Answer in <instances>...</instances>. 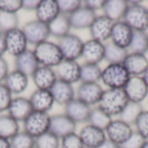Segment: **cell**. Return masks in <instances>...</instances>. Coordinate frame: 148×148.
<instances>
[{"label": "cell", "instance_id": "6da1fadb", "mask_svg": "<svg viewBox=\"0 0 148 148\" xmlns=\"http://www.w3.org/2000/svg\"><path fill=\"white\" fill-rule=\"evenodd\" d=\"M128 101L124 89H105L97 106L106 111L110 117H119Z\"/></svg>", "mask_w": 148, "mask_h": 148}, {"label": "cell", "instance_id": "7a4b0ae2", "mask_svg": "<svg viewBox=\"0 0 148 148\" xmlns=\"http://www.w3.org/2000/svg\"><path fill=\"white\" fill-rule=\"evenodd\" d=\"M130 77L123 64H107L101 70L100 82L107 89H124Z\"/></svg>", "mask_w": 148, "mask_h": 148}, {"label": "cell", "instance_id": "3957f363", "mask_svg": "<svg viewBox=\"0 0 148 148\" xmlns=\"http://www.w3.org/2000/svg\"><path fill=\"white\" fill-rule=\"evenodd\" d=\"M32 51L39 66L56 68L64 60L58 44L51 40H46L41 44H38L34 47Z\"/></svg>", "mask_w": 148, "mask_h": 148}, {"label": "cell", "instance_id": "277c9868", "mask_svg": "<svg viewBox=\"0 0 148 148\" xmlns=\"http://www.w3.org/2000/svg\"><path fill=\"white\" fill-rule=\"evenodd\" d=\"M123 21L134 31H146L148 30V8L138 1H129Z\"/></svg>", "mask_w": 148, "mask_h": 148}, {"label": "cell", "instance_id": "5b68a950", "mask_svg": "<svg viewBox=\"0 0 148 148\" xmlns=\"http://www.w3.org/2000/svg\"><path fill=\"white\" fill-rule=\"evenodd\" d=\"M50 115L48 112L32 110L27 118L23 120V132L29 134L31 137L37 138L49 132L50 128Z\"/></svg>", "mask_w": 148, "mask_h": 148}, {"label": "cell", "instance_id": "8992f818", "mask_svg": "<svg viewBox=\"0 0 148 148\" xmlns=\"http://www.w3.org/2000/svg\"><path fill=\"white\" fill-rule=\"evenodd\" d=\"M57 44L59 46L64 60L77 61L79 58H82L84 40L79 36L70 32L69 35L59 39Z\"/></svg>", "mask_w": 148, "mask_h": 148}, {"label": "cell", "instance_id": "52a82bcc", "mask_svg": "<svg viewBox=\"0 0 148 148\" xmlns=\"http://www.w3.org/2000/svg\"><path fill=\"white\" fill-rule=\"evenodd\" d=\"M21 30L26 36L28 45H32L34 47L46 40H49V37H50L48 25L39 21L37 19L26 22L22 26Z\"/></svg>", "mask_w": 148, "mask_h": 148}, {"label": "cell", "instance_id": "ba28073f", "mask_svg": "<svg viewBox=\"0 0 148 148\" xmlns=\"http://www.w3.org/2000/svg\"><path fill=\"white\" fill-rule=\"evenodd\" d=\"M105 89L99 82H80L76 90V98L90 107L99 104Z\"/></svg>", "mask_w": 148, "mask_h": 148}, {"label": "cell", "instance_id": "9c48e42d", "mask_svg": "<svg viewBox=\"0 0 148 148\" xmlns=\"http://www.w3.org/2000/svg\"><path fill=\"white\" fill-rule=\"evenodd\" d=\"M107 139L114 141L121 146L133 135L134 128L132 125L123 121L121 119H112L111 123L105 130Z\"/></svg>", "mask_w": 148, "mask_h": 148}, {"label": "cell", "instance_id": "30bf717a", "mask_svg": "<svg viewBox=\"0 0 148 148\" xmlns=\"http://www.w3.org/2000/svg\"><path fill=\"white\" fill-rule=\"evenodd\" d=\"M124 91L129 101L137 104H141L148 97V87L143 76H132L124 87Z\"/></svg>", "mask_w": 148, "mask_h": 148}, {"label": "cell", "instance_id": "8fae6325", "mask_svg": "<svg viewBox=\"0 0 148 148\" xmlns=\"http://www.w3.org/2000/svg\"><path fill=\"white\" fill-rule=\"evenodd\" d=\"M112 26H114V21H111L109 18H107L103 14L97 15L91 26L89 27L90 37L91 39L98 40L103 44L109 41Z\"/></svg>", "mask_w": 148, "mask_h": 148}, {"label": "cell", "instance_id": "7c38bea8", "mask_svg": "<svg viewBox=\"0 0 148 148\" xmlns=\"http://www.w3.org/2000/svg\"><path fill=\"white\" fill-rule=\"evenodd\" d=\"M6 49L8 53L15 58L28 50V41L21 28L6 32Z\"/></svg>", "mask_w": 148, "mask_h": 148}, {"label": "cell", "instance_id": "4fadbf2b", "mask_svg": "<svg viewBox=\"0 0 148 148\" xmlns=\"http://www.w3.org/2000/svg\"><path fill=\"white\" fill-rule=\"evenodd\" d=\"M77 124L70 119L65 112L55 114L50 117V128L49 132L56 135L58 138H62L69 134L76 133Z\"/></svg>", "mask_w": 148, "mask_h": 148}, {"label": "cell", "instance_id": "5bb4252c", "mask_svg": "<svg viewBox=\"0 0 148 148\" xmlns=\"http://www.w3.org/2000/svg\"><path fill=\"white\" fill-rule=\"evenodd\" d=\"M36 89L42 90H50L52 86L58 80L56 74V69L46 66H38V68L30 76Z\"/></svg>", "mask_w": 148, "mask_h": 148}, {"label": "cell", "instance_id": "9a60e30c", "mask_svg": "<svg viewBox=\"0 0 148 148\" xmlns=\"http://www.w3.org/2000/svg\"><path fill=\"white\" fill-rule=\"evenodd\" d=\"M82 58L84 62L99 65L105 59V44L91 38L84 41Z\"/></svg>", "mask_w": 148, "mask_h": 148}, {"label": "cell", "instance_id": "2e32d148", "mask_svg": "<svg viewBox=\"0 0 148 148\" xmlns=\"http://www.w3.org/2000/svg\"><path fill=\"white\" fill-rule=\"evenodd\" d=\"M55 69L59 80L71 85L80 82V64L78 61L62 60Z\"/></svg>", "mask_w": 148, "mask_h": 148}, {"label": "cell", "instance_id": "e0dca14e", "mask_svg": "<svg viewBox=\"0 0 148 148\" xmlns=\"http://www.w3.org/2000/svg\"><path fill=\"white\" fill-rule=\"evenodd\" d=\"M133 35L134 30L127 25L126 22H124L123 20L114 22L109 41L128 50L129 45H130L132 39H133Z\"/></svg>", "mask_w": 148, "mask_h": 148}, {"label": "cell", "instance_id": "ac0fdd59", "mask_svg": "<svg viewBox=\"0 0 148 148\" xmlns=\"http://www.w3.org/2000/svg\"><path fill=\"white\" fill-rule=\"evenodd\" d=\"M50 92H51L55 104L64 106V107L76 98V89L74 85L59 80V79L52 86Z\"/></svg>", "mask_w": 148, "mask_h": 148}, {"label": "cell", "instance_id": "d6986e66", "mask_svg": "<svg viewBox=\"0 0 148 148\" xmlns=\"http://www.w3.org/2000/svg\"><path fill=\"white\" fill-rule=\"evenodd\" d=\"M78 135L85 148H97L107 138L105 130L99 129L90 124H86L84 127H82Z\"/></svg>", "mask_w": 148, "mask_h": 148}, {"label": "cell", "instance_id": "ffe728a7", "mask_svg": "<svg viewBox=\"0 0 148 148\" xmlns=\"http://www.w3.org/2000/svg\"><path fill=\"white\" fill-rule=\"evenodd\" d=\"M8 115H10L14 119L19 123H23V120L32 112V107L29 101V98L23 96H15L8 108Z\"/></svg>", "mask_w": 148, "mask_h": 148}, {"label": "cell", "instance_id": "44dd1931", "mask_svg": "<svg viewBox=\"0 0 148 148\" xmlns=\"http://www.w3.org/2000/svg\"><path fill=\"white\" fill-rule=\"evenodd\" d=\"M90 110H91L90 106L75 98L74 100H71L69 104L65 106L64 112L70 119H73L76 124H84V123H88Z\"/></svg>", "mask_w": 148, "mask_h": 148}, {"label": "cell", "instance_id": "7402d4cb", "mask_svg": "<svg viewBox=\"0 0 148 148\" xmlns=\"http://www.w3.org/2000/svg\"><path fill=\"white\" fill-rule=\"evenodd\" d=\"M123 65L130 76H143L148 69V58L144 53L128 51Z\"/></svg>", "mask_w": 148, "mask_h": 148}, {"label": "cell", "instance_id": "603a6c76", "mask_svg": "<svg viewBox=\"0 0 148 148\" xmlns=\"http://www.w3.org/2000/svg\"><path fill=\"white\" fill-rule=\"evenodd\" d=\"M3 84L14 96H20L28 88L29 76H27L17 69H14L9 73Z\"/></svg>", "mask_w": 148, "mask_h": 148}, {"label": "cell", "instance_id": "cb8c5ba5", "mask_svg": "<svg viewBox=\"0 0 148 148\" xmlns=\"http://www.w3.org/2000/svg\"><path fill=\"white\" fill-rule=\"evenodd\" d=\"M96 17V12H94L92 10H90V9H88L82 5V7L78 8L75 12H73L69 16L71 29H89V27L91 26V23L95 20Z\"/></svg>", "mask_w": 148, "mask_h": 148}, {"label": "cell", "instance_id": "d4e9b609", "mask_svg": "<svg viewBox=\"0 0 148 148\" xmlns=\"http://www.w3.org/2000/svg\"><path fill=\"white\" fill-rule=\"evenodd\" d=\"M29 101L32 107V110L48 112L55 105L53 98L50 90L36 89L29 96Z\"/></svg>", "mask_w": 148, "mask_h": 148}, {"label": "cell", "instance_id": "484cf974", "mask_svg": "<svg viewBox=\"0 0 148 148\" xmlns=\"http://www.w3.org/2000/svg\"><path fill=\"white\" fill-rule=\"evenodd\" d=\"M129 1L127 0H105L103 15L109 18L111 21H121L125 17Z\"/></svg>", "mask_w": 148, "mask_h": 148}, {"label": "cell", "instance_id": "4316f807", "mask_svg": "<svg viewBox=\"0 0 148 148\" xmlns=\"http://www.w3.org/2000/svg\"><path fill=\"white\" fill-rule=\"evenodd\" d=\"M35 14L37 20L47 25L50 23L55 18L60 15L57 0H40Z\"/></svg>", "mask_w": 148, "mask_h": 148}, {"label": "cell", "instance_id": "83f0119b", "mask_svg": "<svg viewBox=\"0 0 148 148\" xmlns=\"http://www.w3.org/2000/svg\"><path fill=\"white\" fill-rule=\"evenodd\" d=\"M14 62H15V69L26 74L29 77L34 74V71L39 66L37 59L35 57V53L30 49L22 52L18 57H16Z\"/></svg>", "mask_w": 148, "mask_h": 148}, {"label": "cell", "instance_id": "f1b7e54d", "mask_svg": "<svg viewBox=\"0 0 148 148\" xmlns=\"http://www.w3.org/2000/svg\"><path fill=\"white\" fill-rule=\"evenodd\" d=\"M48 28H49L50 36L53 38H57L58 40L61 39V38H64L67 35H69L70 30H71V25H70L69 16L60 14L50 23H48Z\"/></svg>", "mask_w": 148, "mask_h": 148}, {"label": "cell", "instance_id": "f546056e", "mask_svg": "<svg viewBox=\"0 0 148 148\" xmlns=\"http://www.w3.org/2000/svg\"><path fill=\"white\" fill-rule=\"evenodd\" d=\"M19 132V121H17L8 114H0V137L11 139Z\"/></svg>", "mask_w": 148, "mask_h": 148}, {"label": "cell", "instance_id": "4dcf8cb0", "mask_svg": "<svg viewBox=\"0 0 148 148\" xmlns=\"http://www.w3.org/2000/svg\"><path fill=\"white\" fill-rule=\"evenodd\" d=\"M128 55V50L112 44L111 41L105 42V61L107 64H123Z\"/></svg>", "mask_w": 148, "mask_h": 148}, {"label": "cell", "instance_id": "1f68e13d", "mask_svg": "<svg viewBox=\"0 0 148 148\" xmlns=\"http://www.w3.org/2000/svg\"><path fill=\"white\" fill-rule=\"evenodd\" d=\"M111 120H112V117H110L106 111L99 108L98 106H95V107H91L87 124H90L99 129L106 130V128L111 123Z\"/></svg>", "mask_w": 148, "mask_h": 148}, {"label": "cell", "instance_id": "d6a6232c", "mask_svg": "<svg viewBox=\"0 0 148 148\" xmlns=\"http://www.w3.org/2000/svg\"><path fill=\"white\" fill-rule=\"evenodd\" d=\"M103 68L96 64L84 62L80 65V82H99Z\"/></svg>", "mask_w": 148, "mask_h": 148}, {"label": "cell", "instance_id": "836d02e7", "mask_svg": "<svg viewBox=\"0 0 148 148\" xmlns=\"http://www.w3.org/2000/svg\"><path fill=\"white\" fill-rule=\"evenodd\" d=\"M128 51L146 55L148 51V34L146 31H134Z\"/></svg>", "mask_w": 148, "mask_h": 148}, {"label": "cell", "instance_id": "e575fe53", "mask_svg": "<svg viewBox=\"0 0 148 148\" xmlns=\"http://www.w3.org/2000/svg\"><path fill=\"white\" fill-rule=\"evenodd\" d=\"M143 110H144V108H143L141 104L128 101V104L125 106L124 110L121 111V114L119 115L118 118L133 126L134 124H135V121H136V119L138 118L139 114Z\"/></svg>", "mask_w": 148, "mask_h": 148}, {"label": "cell", "instance_id": "d590c367", "mask_svg": "<svg viewBox=\"0 0 148 148\" xmlns=\"http://www.w3.org/2000/svg\"><path fill=\"white\" fill-rule=\"evenodd\" d=\"M17 28H19L18 14H8L0 11V31L6 34Z\"/></svg>", "mask_w": 148, "mask_h": 148}, {"label": "cell", "instance_id": "8d00e7d4", "mask_svg": "<svg viewBox=\"0 0 148 148\" xmlns=\"http://www.w3.org/2000/svg\"><path fill=\"white\" fill-rule=\"evenodd\" d=\"M35 147L37 148H60V138L51 132H47L44 135L35 138Z\"/></svg>", "mask_w": 148, "mask_h": 148}, {"label": "cell", "instance_id": "74e56055", "mask_svg": "<svg viewBox=\"0 0 148 148\" xmlns=\"http://www.w3.org/2000/svg\"><path fill=\"white\" fill-rule=\"evenodd\" d=\"M11 148H34L35 147V138L23 130H20L18 134L10 139Z\"/></svg>", "mask_w": 148, "mask_h": 148}, {"label": "cell", "instance_id": "f35d334b", "mask_svg": "<svg viewBox=\"0 0 148 148\" xmlns=\"http://www.w3.org/2000/svg\"><path fill=\"white\" fill-rule=\"evenodd\" d=\"M134 126H135L134 130L136 133L139 134L145 140H147L148 139V110L144 109V110L141 111L140 114H139V116H138V118L136 119Z\"/></svg>", "mask_w": 148, "mask_h": 148}, {"label": "cell", "instance_id": "ab89813d", "mask_svg": "<svg viewBox=\"0 0 148 148\" xmlns=\"http://www.w3.org/2000/svg\"><path fill=\"white\" fill-rule=\"evenodd\" d=\"M60 14L70 16L78 8L82 6V1L80 0H57Z\"/></svg>", "mask_w": 148, "mask_h": 148}, {"label": "cell", "instance_id": "60d3db41", "mask_svg": "<svg viewBox=\"0 0 148 148\" xmlns=\"http://www.w3.org/2000/svg\"><path fill=\"white\" fill-rule=\"evenodd\" d=\"M60 148H85L78 133H73L60 138Z\"/></svg>", "mask_w": 148, "mask_h": 148}, {"label": "cell", "instance_id": "b9f144b4", "mask_svg": "<svg viewBox=\"0 0 148 148\" xmlns=\"http://www.w3.org/2000/svg\"><path fill=\"white\" fill-rule=\"evenodd\" d=\"M14 98V95L9 91L5 84H0V114L8 110L9 105Z\"/></svg>", "mask_w": 148, "mask_h": 148}, {"label": "cell", "instance_id": "7bdbcfd3", "mask_svg": "<svg viewBox=\"0 0 148 148\" xmlns=\"http://www.w3.org/2000/svg\"><path fill=\"white\" fill-rule=\"evenodd\" d=\"M22 9V0H0V11L8 14H18Z\"/></svg>", "mask_w": 148, "mask_h": 148}, {"label": "cell", "instance_id": "ee69618b", "mask_svg": "<svg viewBox=\"0 0 148 148\" xmlns=\"http://www.w3.org/2000/svg\"><path fill=\"white\" fill-rule=\"evenodd\" d=\"M144 143H145V139L139 134L134 130L133 135L120 146V148H141Z\"/></svg>", "mask_w": 148, "mask_h": 148}, {"label": "cell", "instance_id": "f6af8a7d", "mask_svg": "<svg viewBox=\"0 0 148 148\" xmlns=\"http://www.w3.org/2000/svg\"><path fill=\"white\" fill-rule=\"evenodd\" d=\"M82 5L97 14L98 11L103 10L105 0H85V1H82Z\"/></svg>", "mask_w": 148, "mask_h": 148}, {"label": "cell", "instance_id": "bcb514c9", "mask_svg": "<svg viewBox=\"0 0 148 148\" xmlns=\"http://www.w3.org/2000/svg\"><path fill=\"white\" fill-rule=\"evenodd\" d=\"M10 73L9 64L5 57H0V84H3Z\"/></svg>", "mask_w": 148, "mask_h": 148}, {"label": "cell", "instance_id": "7dc6e473", "mask_svg": "<svg viewBox=\"0 0 148 148\" xmlns=\"http://www.w3.org/2000/svg\"><path fill=\"white\" fill-rule=\"evenodd\" d=\"M40 0H22V9L26 11H36Z\"/></svg>", "mask_w": 148, "mask_h": 148}, {"label": "cell", "instance_id": "c3c4849f", "mask_svg": "<svg viewBox=\"0 0 148 148\" xmlns=\"http://www.w3.org/2000/svg\"><path fill=\"white\" fill-rule=\"evenodd\" d=\"M7 52L6 49V34L0 31V57H3V55Z\"/></svg>", "mask_w": 148, "mask_h": 148}, {"label": "cell", "instance_id": "681fc988", "mask_svg": "<svg viewBox=\"0 0 148 148\" xmlns=\"http://www.w3.org/2000/svg\"><path fill=\"white\" fill-rule=\"evenodd\" d=\"M97 148H120L118 144H116V143H114V141L109 140V139H105L101 144H100V146H98Z\"/></svg>", "mask_w": 148, "mask_h": 148}, {"label": "cell", "instance_id": "f907efd6", "mask_svg": "<svg viewBox=\"0 0 148 148\" xmlns=\"http://www.w3.org/2000/svg\"><path fill=\"white\" fill-rule=\"evenodd\" d=\"M0 148H11L10 145V139L0 137Z\"/></svg>", "mask_w": 148, "mask_h": 148}, {"label": "cell", "instance_id": "816d5d0a", "mask_svg": "<svg viewBox=\"0 0 148 148\" xmlns=\"http://www.w3.org/2000/svg\"><path fill=\"white\" fill-rule=\"evenodd\" d=\"M143 78H144V80H145V82H146V85H147V87H148V69H147V71L143 75Z\"/></svg>", "mask_w": 148, "mask_h": 148}, {"label": "cell", "instance_id": "f5cc1de1", "mask_svg": "<svg viewBox=\"0 0 148 148\" xmlns=\"http://www.w3.org/2000/svg\"><path fill=\"white\" fill-rule=\"evenodd\" d=\"M141 148H148V139L147 140H145V143H144V145H143V147Z\"/></svg>", "mask_w": 148, "mask_h": 148}, {"label": "cell", "instance_id": "db71d44e", "mask_svg": "<svg viewBox=\"0 0 148 148\" xmlns=\"http://www.w3.org/2000/svg\"><path fill=\"white\" fill-rule=\"evenodd\" d=\"M34 148H37V147H34Z\"/></svg>", "mask_w": 148, "mask_h": 148}, {"label": "cell", "instance_id": "11a10c76", "mask_svg": "<svg viewBox=\"0 0 148 148\" xmlns=\"http://www.w3.org/2000/svg\"><path fill=\"white\" fill-rule=\"evenodd\" d=\"M147 34H148V32H147Z\"/></svg>", "mask_w": 148, "mask_h": 148}]
</instances>
